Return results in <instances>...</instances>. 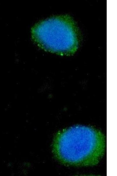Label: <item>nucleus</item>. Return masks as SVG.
<instances>
[{
	"instance_id": "f03ea898",
	"label": "nucleus",
	"mask_w": 117,
	"mask_h": 176,
	"mask_svg": "<svg viewBox=\"0 0 117 176\" xmlns=\"http://www.w3.org/2000/svg\"><path fill=\"white\" fill-rule=\"evenodd\" d=\"M32 34L39 46L49 51L67 53L76 46V37L73 28L60 18H52L39 23L32 28Z\"/></svg>"
},
{
	"instance_id": "f257e3e1",
	"label": "nucleus",
	"mask_w": 117,
	"mask_h": 176,
	"mask_svg": "<svg viewBox=\"0 0 117 176\" xmlns=\"http://www.w3.org/2000/svg\"><path fill=\"white\" fill-rule=\"evenodd\" d=\"M97 133L89 127H73L58 135L54 151L58 158L72 163L90 158L97 153L100 145Z\"/></svg>"
}]
</instances>
